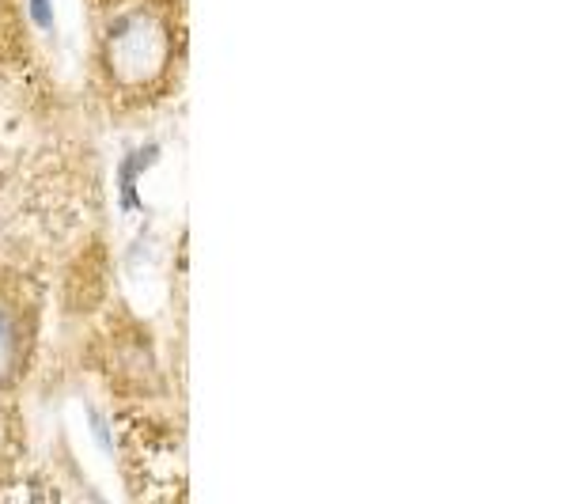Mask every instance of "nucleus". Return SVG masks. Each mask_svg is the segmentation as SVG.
<instances>
[{
	"instance_id": "obj_2",
	"label": "nucleus",
	"mask_w": 568,
	"mask_h": 504,
	"mask_svg": "<svg viewBox=\"0 0 568 504\" xmlns=\"http://www.w3.org/2000/svg\"><path fill=\"white\" fill-rule=\"evenodd\" d=\"M155 160H160V144H144V148H133L129 156H122V163H118V193H122L125 212L141 209V190H137V182H141V175Z\"/></svg>"
},
{
	"instance_id": "obj_1",
	"label": "nucleus",
	"mask_w": 568,
	"mask_h": 504,
	"mask_svg": "<svg viewBox=\"0 0 568 504\" xmlns=\"http://www.w3.org/2000/svg\"><path fill=\"white\" fill-rule=\"evenodd\" d=\"M110 57H114L118 72L129 80V76H141V72H155V64H160L163 50H160V34H155V27L148 23V15H141L137 23H125L122 31L114 34V42H110Z\"/></svg>"
},
{
	"instance_id": "obj_3",
	"label": "nucleus",
	"mask_w": 568,
	"mask_h": 504,
	"mask_svg": "<svg viewBox=\"0 0 568 504\" xmlns=\"http://www.w3.org/2000/svg\"><path fill=\"white\" fill-rule=\"evenodd\" d=\"M31 20L42 27V31H50L53 27V0H31Z\"/></svg>"
}]
</instances>
